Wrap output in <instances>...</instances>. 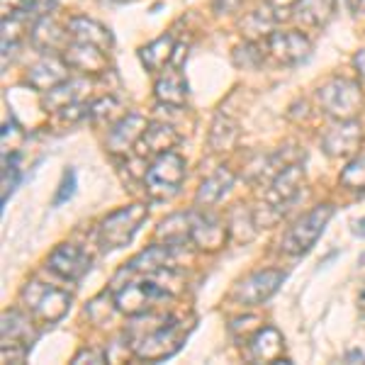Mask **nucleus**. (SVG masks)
Returning <instances> with one entry per match:
<instances>
[{"label":"nucleus","instance_id":"nucleus-1","mask_svg":"<svg viewBox=\"0 0 365 365\" xmlns=\"http://www.w3.org/2000/svg\"><path fill=\"white\" fill-rule=\"evenodd\" d=\"M182 324L185 322H180L178 317L163 314L151 331H144L139 339L132 341L134 356L139 361H166L173 353H178L192 327V322L187 327H182Z\"/></svg>","mask_w":365,"mask_h":365},{"label":"nucleus","instance_id":"nucleus-2","mask_svg":"<svg viewBox=\"0 0 365 365\" xmlns=\"http://www.w3.org/2000/svg\"><path fill=\"white\" fill-rule=\"evenodd\" d=\"M161 270H156V273H144L139 280L120 285V290H115V309L129 317H137V314L141 317V314L154 312V307L161 299H168L173 295L166 285L158 282V273H161Z\"/></svg>","mask_w":365,"mask_h":365},{"label":"nucleus","instance_id":"nucleus-3","mask_svg":"<svg viewBox=\"0 0 365 365\" xmlns=\"http://www.w3.org/2000/svg\"><path fill=\"white\" fill-rule=\"evenodd\" d=\"M146 217H149V207L141 202H134L122 210L110 212V215L98 225V234H96L98 246L103 251L125 249L129 241L137 237V232L146 222Z\"/></svg>","mask_w":365,"mask_h":365},{"label":"nucleus","instance_id":"nucleus-4","mask_svg":"<svg viewBox=\"0 0 365 365\" xmlns=\"http://www.w3.org/2000/svg\"><path fill=\"white\" fill-rule=\"evenodd\" d=\"M317 96H319L322 110L329 117H334V122L356 120L365 105V93H363L361 83L353 78H344V76L329 78L327 83L319 88Z\"/></svg>","mask_w":365,"mask_h":365},{"label":"nucleus","instance_id":"nucleus-5","mask_svg":"<svg viewBox=\"0 0 365 365\" xmlns=\"http://www.w3.org/2000/svg\"><path fill=\"white\" fill-rule=\"evenodd\" d=\"M185 161L178 151L168 149L163 154H156L151 166L144 173V185L151 197L156 200H170L178 195L182 180H185Z\"/></svg>","mask_w":365,"mask_h":365},{"label":"nucleus","instance_id":"nucleus-6","mask_svg":"<svg viewBox=\"0 0 365 365\" xmlns=\"http://www.w3.org/2000/svg\"><path fill=\"white\" fill-rule=\"evenodd\" d=\"M22 302L29 307L34 319L44 322V324L61 322L71 309V295L66 290L49 285V282H37V280L27 282V287L22 290Z\"/></svg>","mask_w":365,"mask_h":365},{"label":"nucleus","instance_id":"nucleus-7","mask_svg":"<svg viewBox=\"0 0 365 365\" xmlns=\"http://www.w3.org/2000/svg\"><path fill=\"white\" fill-rule=\"evenodd\" d=\"M331 217H334V205L329 202L309 210L307 215L299 217L295 225L285 232V237H282V251L287 256H304L317 244V239L322 237V232L327 229Z\"/></svg>","mask_w":365,"mask_h":365},{"label":"nucleus","instance_id":"nucleus-8","mask_svg":"<svg viewBox=\"0 0 365 365\" xmlns=\"http://www.w3.org/2000/svg\"><path fill=\"white\" fill-rule=\"evenodd\" d=\"M268 54L282 66H299L312 54V39L302 29H275L266 39Z\"/></svg>","mask_w":365,"mask_h":365},{"label":"nucleus","instance_id":"nucleus-9","mask_svg":"<svg viewBox=\"0 0 365 365\" xmlns=\"http://www.w3.org/2000/svg\"><path fill=\"white\" fill-rule=\"evenodd\" d=\"M282 280H285L282 270H275V268L258 270V273L246 275V278L234 287V299L246 304V307H256V304L266 302L273 292H278Z\"/></svg>","mask_w":365,"mask_h":365},{"label":"nucleus","instance_id":"nucleus-10","mask_svg":"<svg viewBox=\"0 0 365 365\" xmlns=\"http://www.w3.org/2000/svg\"><path fill=\"white\" fill-rule=\"evenodd\" d=\"M68 68L71 66L63 56L44 54L37 63H32V66L27 68L22 83L34 93H49V91H54L56 86H61L63 81H68Z\"/></svg>","mask_w":365,"mask_h":365},{"label":"nucleus","instance_id":"nucleus-11","mask_svg":"<svg viewBox=\"0 0 365 365\" xmlns=\"http://www.w3.org/2000/svg\"><path fill=\"white\" fill-rule=\"evenodd\" d=\"M190 244L202 251H215L227 244V227L215 212L200 207V212H192L190 222Z\"/></svg>","mask_w":365,"mask_h":365},{"label":"nucleus","instance_id":"nucleus-12","mask_svg":"<svg viewBox=\"0 0 365 365\" xmlns=\"http://www.w3.org/2000/svg\"><path fill=\"white\" fill-rule=\"evenodd\" d=\"M46 266H49V270H54L58 278L76 282L91 270L93 258L88 256L83 249H78L76 244H61L49 253Z\"/></svg>","mask_w":365,"mask_h":365},{"label":"nucleus","instance_id":"nucleus-13","mask_svg":"<svg viewBox=\"0 0 365 365\" xmlns=\"http://www.w3.org/2000/svg\"><path fill=\"white\" fill-rule=\"evenodd\" d=\"M361 141H363V129L358 125V120H336V125L327 129V134H324L322 149L327 156L341 158V156H351L361 146Z\"/></svg>","mask_w":365,"mask_h":365},{"label":"nucleus","instance_id":"nucleus-14","mask_svg":"<svg viewBox=\"0 0 365 365\" xmlns=\"http://www.w3.org/2000/svg\"><path fill=\"white\" fill-rule=\"evenodd\" d=\"M302 185H304V168L299 163H287V166H282L273 175V182H270V190H268V202L280 210H287V205L295 202L299 197Z\"/></svg>","mask_w":365,"mask_h":365},{"label":"nucleus","instance_id":"nucleus-15","mask_svg":"<svg viewBox=\"0 0 365 365\" xmlns=\"http://www.w3.org/2000/svg\"><path fill=\"white\" fill-rule=\"evenodd\" d=\"M146 127H149V122L137 113H129L125 117H120L108 134V149L113 151V154H120L125 158L129 151L137 149V144L141 141V137H144Z\"/></svg>","mask_w":365,"mask_h":365},{"label":"nucleus","instance_id":"nucleus-16","mask_svg":"<svg viewBox=\"0 0 365 365\" xmlns=\"http://www.w3.org/2000/svg\"><path fill=\"white\" fill-rule=\"evenodd\" d=\"M68 27H61L51 15H42L34 22L32 32H29V42L42 54H63V49L71 44L68 42Z\"/></svg>","mask_w":365,"mask_h":365},{"label":"nucleus","instance_id":"nucleus-17","mask_svg":"<svg viewBox=\"0 0 365 365\" xmlns=\"http://www.w3.org/2000/svg\"><path fill=\"white\" fill-rule=\"evenodd\" d=\"M285 344H282V336L278 329L273 327H263L261 331H256L249 339V361H258V363H290L285 356Z\"/></svg>","mask_w":365,"mask_h":365},{"label":"nucleus","instance_id":"nucleus-18","mask_svg":"<svg viewBox=\"0 0 365 365\" xmlns=\"http://www.w3.org/2000/svg\"><path fill=\"white\" fill-rule=\"evenodd\" d=\"M68 34L73 42H81V44H91V46H98L103 51H110L115 46V37L105 25H100L98 20L93 17H86V15H73L68 20Z\"/></svg>","mask_w":365,"mask_h":365},{"label":"nucleus","instance_id":"nucleus-19","mask_svg":"<svg viewBox=\"0 0 365 365\" xmlns=\"http://www.w3.org/2000/svg\"><path fill=\"white\" fill-rule=\"evenodd\" d=\"M61 56L66 58V63L73 71H81V73H88V76L103 73V71L110 68L108 51L98 49V46H91V44L71 42L66 49H63Z\"/></svg>","mask_w":365,"mask_h":365},{"label":"nucleus","instance_id":"nucleus-20","mask_svg":"<svg viewBox=\"0 0 365 365\" xmlns=\"http://www.w3.org/2000/svg\"><path fill=\"white\" fill-rule=\"evenodd\" d=\"M334 8H336V0H297L290 17L302 32H309L327 25L334 15Z\"/></svg>","mask_w":365,"mask_h":365},{"label":"nucleus","instance_id":"nucleus-21","mask_svg":"<svg viewBox=\"0 0 365 365\" xmlns=\"http://www.w3.org/2000/svg\"><path fill=\"white\" fill-rule=\"evenodd\" d=\"M154 98L166 108H182L187 103V83L180 66H173L158 76L154 86Z\"/></svg>","mask_w":365,"mask_h":365},{"label":"nucleus","instance_id":"nucleus-22","mask_svg":"<svg viewBox=\"0 0 365 365\" xmlns=\"http://www.w3.org/2000/svg\"><path fill=\"white\" fill-rule=\"evenodd\" d=\"M175 54V37L173 34H163L158 39H151L149 44H144L137 51L141 66H144L149 73H156V71H163L168 66V61H173Z\"/></svg>","mask_w":365,"mask_h":365},{"label":"nucleus","instance_id":"nucleus-23","mask_svg":"<svg viewBox=\"0 0 365 365\" xmlns=\"http://www.w3.org/2000/svg\"><path fill=\"white\" fill-rule=\"evenodd\" d=\"M234 180H237V178H234L232 170H229L227 166H220L207 180L202 182V185H200V190H197V195H195V205H200V207H205V210H210L212 205H217L229 190H232Z\"/></svg>","mask_w":365,"mask_h":365},{"label":"nucleus","instance_id":"nucleus-24","mask_svg":"<svg viewBox=\"0 0 365 365\" xmlns=\"http://www.w3.org/2000/svg\"><path fill=\"white\" fill-rule=\"evenodd\" d=\"M3 339L5 346H29L37 339V329H34V324L22 312L8 309L3 314Z\"/></svg>","mask_w":365,"mask_h":365},{"label":"nucleus","instance_id":"nucleus-25","mask_svg":"<svg viewBox=\"0 0 365 365\" xmlns=\"http://www.w3.org/2000/svg\"><path fill=\"white\" fill-rule=\"evenodd\" d=\"M190 222L192 212H178V215H170L168 220L161 222V227L156 229V239L166 246H185L190 244Z\"/></svg>","mask_w":365,"mask_h":365},{"label":"nucleus","instance_id":"nucleus-26","mask_svg":"<svg viewBox=\"0 0 365 365\" xmlns=\"http://www.w3.org/2000/svg\"><path fill=\"white\" fill-rule=\"evenodd\" d=\"M178 141H180V137L173 127L163 125V122H156V125L146 127V132L137 144V149L139 146H144L141 154H154L156 156V154H163V151H168V149H175Z\"/></svg>","mask_w":365,"mask_h":365},{"label":"nucleus","instance_id":"nucleus-27","mask_svg":"<svg viewBox=\"0 0 365 365\" xmlns=\"http://www.w3.org/2000/svg\"><path fill=\"white\" fill-rule=\"evenodd\" d=\"M275 22H278V17L266 5L263 10H253L241 20V32L246 34V39H253V42L268 39L270 32H275Z\"/></svg>","mask_w":365,"mask_h":365},{"label":"nucleus","instance_id":"nucleus-28","mask_svg":"<svg viewBox=\"0 0 365 365\" xmlns=\"http://www.w3.org/2000/svg\"><path fill=\"white\" fill-rule=\"evenodd\" d=\"M237 137L239 127L234 122H229L227 117H220V120H215V127H212L210 146H215V151H229L237 144Z\"/></svg>","mask_w":365,"mask_h":365},{"label":"nucleus","instance_id":"nucleus-29","mask_svg":"<svg viewBox=\"0 0 365 365\" xmlns=\"http://www.w3.org/2000/svg\"><path fill=\"white\" fill-rule=\"evenodd\" d=\"M88 115H91L96 122H100V125L117 122L120 120V103H117V98H113V96H105V98L96 100V103H91Z\"/></svg>","mask_w":365,"mask_h":365},{"label":"nucleus","instance_id":"nucleus-30","mask_svg":"<svg viewBox=\"0 0 365 365\" xmlns=\"http://www.w3.org/2000/svg\"><path fill=\"white\" fill-rule=\"evenodd\" d=\"M341 185L346 190H365V156H356L341 173Z\"/></svg>","mask_w":365,"mask_h":365},{"label":"nucleus","instance_id":"nucleus-31","mask_svg":"<svg viewBox=\"0 0 365 365\" xmlns=\"http://www.w3.org/2000/svg\"><path fill=\"white\" fill-rule=\"evenodd\" d=\"M234 63L241 68H258L263 63V51L258 49V42L246 39L239 49H234Z\"/></svg>","mask_w":365,"mask_h":365},{"label":"nucleus","instance_id":"nucleus-32","mask_svg":"<svg viewBox=\"0 0 365 365\" xmlns=\"http://www.w3.org/2000/svg\"><path fill=\"white\" fill-rule=\"evenodd\" d=\"M3 178H5V195L3 200H8L13 195V190L17 187V182L22 178V170H20V151H13V154H5V168H3Z\"/></svg>","mask_w":365,"mask_h":365},{"label":"nucleus","instance_id":"nucleus-33","mask_svg":"<svg viewBox=\"0 0 365 365\" xmlns=\"http://www.w3.org/2000/svg\"><path fill=\"white\" fill-rule=\"evenodd\" d=\"M22 122L17 120H8V125L3 127V146L5 154H13V151H20V144L25 139V132H22Z\"/></svg>","mask_w":365,"mask_h":365},{"label":"nucleus","instance_id":"nucleus-34","mask_svg":"<svg viewBox=\"0 0 365 365\" xmlns=\"http://www.w3.org/2000/svg\"><path fill=\"white\" fill-rule=\"evenodd\" d=\"M76 170L73 168H68L66 173H63V178L61 182H58V190H56V195H54V205L58 207V205H63V202H68L71 197L76 195Z\"/></svg>","mask_w":365,"mask_h":365},{"label":"nucleus","instance_id":"nucleus-35","mask_svg":"<svg viewBox=\"0 0 365 365\" xmlns=\"http://www.w3.org/2000/svg\"><path fill=\"white\" fill-rule=\"evenodd\" d=\"M3 3V17H22L32 13L34 0H0Z\"/></svg>","mask_w":365,"mask_h":365},{"label":"nucleus","instance_id":"nucleus-36","mask_svg":"<svg viewBox=\"0 0 365 365\" xmlns=\"http://www.w3.org/2000/svg\"><path fill=\"white\" fill-rule=\"evenodd\" d=\"M266 3H268V8L273 10L275 17H278V22H280V20H285L287 15H292V8H295L297 0H266Z\"/></svg>","mask_w":365,"mask_h":365},{"label":"nucleus","instance_id":"nucleus-37","mask_svg":"<svg viewBox=\"0 0 365 365\" xmlns=\"http://www.w3.org/2000/svg\"><path fill=\"white\" fill-rule=\"evenodd\" d=\"M27 356V349H22V346H5L3 349V363H20L25 361Z\"/></svg>","mask_w":365,"mask_h":365},{"label":"nucleus","instance_id":"nucleus-38","mask_svg":"<svg viewBox=\"0 0 365 365\" xmlns=\"http://www.w3.org/2000/svg\"><path fill=\"white\" fill-rule=\"evenodd\" d=\"M73 363H105V353L96 349V351H81L78 356L73 358Z\"/></svg>","mask_w":365,"mask_h":365},{"label":"nucleus","instance_id":"nucleus-39","mask_svg":"<svg viewBox=\"0 0 365 365\" xmlns=\"http://www.w3.org/2000/svg\"><path fill=\"white\" fill-rule=\"evenodd\" d=\"M212 5H215L217 13L229 15V13H237L241 8V0H212Z\"/></svg>","mask_w":365,"mask_h":365},{"label":"nucleus","instance_id":"nucleus-40","mask_svg":"<svg viewBox=\"0 0 365 365\" xmlns=\"http://www.w3.org/2000/svg\"><path fill=\"white\" fill-rule=\"evenodd\" d=\"M353 68H356L358 78L365 81V49H361V51H356V54H353Z\"/></svg>","mask_w":365,"mask_h":365},{"label":"nucleus","instance_id":"nucleus-41","mask_svg":"<svg viewBox=\"0 0 365 365\" xmlns=\"http://www.w3.org/2000/svg\"><path fill=\"white\" fill-rule=\"evenodd\" d=\"M346 361H358V363H365V356L361 351H349L346 353Z\"/></svg>","mask_w":365,"mask_h":365},{"label":"nucleus","instance_id":"nucleus-42","mask_svg":"<svg viewBox=\"0 0 365 365\" xmlns=\"http://www.w3.org/2000/svg\"><path fill=\"white\" fill-rule=\"evenodd\" d=\"M351 5H353V10H356V13L365 15V0H351Z\"/></svg>","mask_w":365,"mask_h":365},{"label":"nucleus","instance_id":"nucleus-43","mask_svg":"<svg viewBox=\"0 0 365 365\" xmlns=\"http://www.w3.org/2000/svg\"><path fill=\"white\" fill-rule=\"evenodd\" d=\"M353 234H356V237H365V220H361L356 227H353Z\"/></svg>","mask_w":365,"mask_h":365},{"label":"nucleus","instance_id":"nucleus-44","mask_svg":"<svg viewBox=\"0 0 365 365\" xmlns=\"http://www.w3.org/2000/svg\"><path fill=\"white\" fill-rule=\"evenodd\" d=\"M358 304H361V309L365 312V287H363V292H361V299H358Z\"/></svg>","mask_w":365,"mask_h":365},{"label":"nucleus","instance_id":"nucleus-45","mask_svg":"<svg viewBox=\"0 0 365 365\" xmlns=\"http://www.w3.org/2000/svg\"><path fill=\"white\" fill-rule=\"evenodd\" d=\"M113 3H120V5H127V3H134V0H113Z\"/></svg>","mask_w":365,"mask_h":365}]
</instances>
